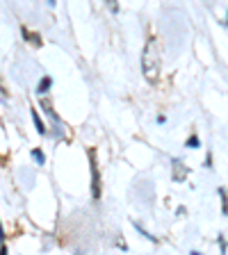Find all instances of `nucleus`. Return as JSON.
Returning a JSON list of instances; mask_svg holds the SVG:
<instances>
[{
  "label": "nucleus",
  "instance_id": "423d86ee",
  "mask_svg": "<svg viewBox=\"0 0 228 255\" xmlns=\"http://www.w3.org/2000/svg\"><path fill=\"white\" fill-rule=\"evenodd\" d=\"M32 155H34V159H37V162H43V155L39 153V150H34V153H32Z\"/></svg>",
  "mask_w": 228,
  "mask_h": 255
},
{
  "label": "nucleus",
  "instance_id": "39448f33",
  "mask_svg": "<svg viewBox=\"0 0 228 255\" xmlns=\"http://www.w3.org/2000/svg\"><path fill=\"white\" fill-rule=\"evenodd\" d=\"M48 87H50V80H48V78H43V80H41V85H39V91H46Z\"/></svg>",
  "mask_w": 228,
  "mask_h": 255
},
{
  "label": "nucleus",
  "instance_id": "f03ea898",
  "mask_svg": "<svg viewBox=\"0 0 228 255\" xmlns=\"http://www.w3.org/2000/svg\"><path fill=\"white\" fill-rule=\"evenodd\" d=\"M89 159H91V189H94V198L101 196V189H98V169H96V159H94V153H89Z\"/></svg>",
  "mask_w": 228,
  "mask_h": 255
},
{
  "label": "nucleus",
  "instance_id": "0eeeda50",
  "mask_svg": "<svg viewBox=\"0 0 228 255\" xmlns=\"http://www.w3.org/2000/svg\"><path fill=\"white\" fill-rule=\"evenodd\" d=\"M187 146H199V139H197V137H192L190 141H187Z\"/></svg>",
  "mask_w": 228,
  "mask_h": 255
},
{
  "label": "nucleus",
  "instance_id": "20e7f679",
  "mask_svg": "<svg viewBox=\"0 0 228 255\" xmlns=\"http://www.w3.org/2000/svg\"><path fill=\"white\" fill-rule=\"evenodd\" d=\"M176 169H178V173H176V180H183V178H185V169H183L181 162H176Z\"/></svg>",
  "mask_w": 228,
  "mask_h": 255
},
{
  "label": "nucleus",
  "instance_id": "f257e3e1",
  "mask_svg": "<svg viewBox=\"0 0 228 255\" xmlns=\"http://www.w3.org/2000/svg\"><path fill=\"white\" fill-rule=\"evenodd\" d=\"M142 71L146 75V80H158L160 73V55H158V46H155V39H149L146 46H144L142 53Z\"/></svg>",
  "mask_w": 228,
  "mask_h": 255
},
{
  "label": "nucleus",
  "instance_id": "7ed1b4c3",
  "mask_svg": "<svg viewBox=\"0 0 228 255\" xmlns=\"http://www.w3.org/2000/svg\"><path fill=\"white\" fill-rule=\"evenodd\" d=\"M32 121H34V126H37V130H39V132H46V128H43V123H41V119H39V114H37V112H32Z\"/></svg>",
  "mask_w": 228,
  "mask_h": 255
}]
</instances>
